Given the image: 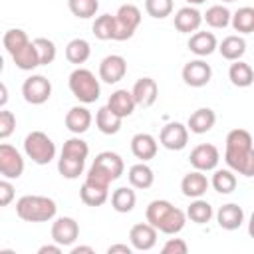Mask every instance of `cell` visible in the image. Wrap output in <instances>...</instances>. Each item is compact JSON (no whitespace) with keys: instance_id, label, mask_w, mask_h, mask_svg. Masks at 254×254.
Segmentation results:
<instances>
[{"instance_id":"obj_1","label":"cell","mask_w":254,"mask_h":254,"mask_svg":"<svg viewBox=\"0 0 254 254\" xmlns=\"http://www.w3.org/2000/svg\"><path fill=\"white\" fill-rule=\"evenodd\" d=\"M224 161L230 171L242 177H254V143L246 129H232L224 141Z\"/></svg>"},{"instance_id":"obj_2","label":"cell","mask_w":254,"mask_h":254,"mask_svg":"<svg viewBox=\"0 0 254 254\" xmlns=\"http://www.w3.org/2000/svg\"><path fill=\"white\" fill-rule=\"evenodd\" d=\"M145 218L151 226L157 228V232H163V234H179L183 228H185V222H187V214L177 208L173 202L165 200V198H157V200H151L147 204V210H145Z\"/></svg>"},{"instance_id":"obj_3","label":"cell","mask_w":254,"mask_h":254,"mask_svg":"<svg viewBox=\"0 0 254 254\" xmlns=\"http://www.w3.org/2000/svg\"><path fill=\"white\" fill-rule=\"evenodd\" d=\"M87 155H89V145L79 135L69 137L62 147V153L58 159V173L69 181L77 179L83 173Z\"/></svg>"},{"instance_id":"obj_4","label":"cell","mask_w":254,"mask_h":254,"mask_svg":"<svg viewBox=\"0 0 254 254\" xmlns=\"http://www.w3.org/2000/svg\"><path fill=\"white\" fill-rule=\"evenodd\" d=\"M58 204L50 196L42 194H24L16 200V214L26 222H50L56 218Z\"/></svg>"},{"instance_id":"obj_5","label":"cell","mask_w":254,"mask_h":254,"mask_svg":"<svg viewBox=\"0 0 254 254\" xmlns=\"http://www.w3.org/2000/svg\"><path fill=\"white\" fill-rule=\"evenodd\" d=\"M67 85H69V91L71 95L83 103V105H89V103H95L101 95V85H99V79L95 77V73L87 67H75L69 77H67Z\"/></svg>"},{"instance_id":"obj_6","label":"cell","mask_w":254,"mask_h":254,"mask_svg":"<svg viewBox=\"0 0 254 254\" xmlns=\"http://www.w3.org/2000/svg\"><path fill=\"white\" fill-rule=\"evenodd\" d=\"M24 153L36 165H48L56 159V143L44 131H32L24 139Z\"/></svg>"},{"instance_id":"obj_7","label":"cell","mask_w":254,"mask_h":254,"mask_svg":"<svg viewBox=\"0 0 254 254\" xmlns=\"http://www.w3.org/2000/svg\"><path fill=\"white\" fill-rule=\"evenodd\" d=\"M115 18V34L113 40L115 42H125L129 38H133L135 30L141 24V10L135 4H121L117 8V12L113 14Z\"/></svg>"},{"instance_id":"obj_8","label":"cell","mask_w":254,"mask_h":254,"mask_svg":"<svg viewBox=\"0 0 254 254\" xmlns=\"http://www.w3.org/2000/svg\"><path fill=\"white\" fill-rule=\"evenodd\" d=\"M22 95L32 105H42L52 95V81L42 73H32L22 83Z\"/></svg>"},{"instance_id":"obj_9","label":"cell","mask_w":254,"mask_h":254,"mask_svg":"<svg viewBox=\"0 0 254 254\" xmlns=\"http://www.w3.org/2000/svg\"><path fill=\"white\" fill-rule=\"evenodd\" d=\"M24 167L26 163L22 153L10 143H0V175L10 181L20 179L24 173Z\"/></svg>"},{"instance_id":"obj_10","label":"cell","mask_w":254,"mask_h":254,"mask_svg":"<svg viewBox=\"0 0 254 254\" xmlns=\"http://www.w3.org/2000/svg\"><path fill=\"white\" fill-rule=\"evenodd\" d=\"M159 143L169 151H183L189 143V129L181 121L167 123L159 133Z\"/></svg>"},{"instance_id":"obj_11","label":"cell","mask_w":254,"mask_h":254,"mask_svg":"<svg viewBox=\"0 0 254 254\" xmlns=\"http://www.w3.org/2000/svg\"><path fill=\"white\" fill-rule=\"evenodd\" d=\"M181 75H183V81L187 85H190V87H204L212 79V67L202 58H196V60H190V62L185 64Z\"/></svg>"},{"instance_id":"obj_12","label":"cell","mask_w":254,"mask_h":254,"mask_svg":"<svg viewBox=\"0 0 254 254\" xmlns=\"http://www.w3.org/2000/svg\"><path fill=\"white\" fill-rule=\"evenodd\" d=\"M79 238V224L71 216H58L52 222V240L62 248L71 246Z\"/></svg>"},{"instance_id":"obj_13","label":"cell","mask_w":254,"mask_h":254,"mask_svg":"<svg viewBox=\"0 0 254 254\" xmlns=\"http://www.w3.org/2000/svg\"><path fill=\"white\" fill-rule=\"evenodd\" d=\"M189 161H190V165H192L196 171L208 173V171H214V169L218 167L220 153H218V149H216L212 143H200V145H196V147L190 151Z\"/></svg>"},{"instance_id":"obj_14","label":"cell","mask_w":254,"mask_h":254,"mask_svg":"<svg viewBox=\"0 0 254 254\" xmlns=\"http://www.w3.org/2000/svg\"><path fill=\"white\" fill-rule=\"evenodd\" d=\"M127 73V60L119 54H109L99 62V79L105 83H117Z\"/></svg>"},{"instance_id":"obj_15","label":"cell","mask_w":254,"mask_h":254,"mask_svg":"<svg viewBox=\"0 0 254 254\" xmlns=\"http://www.w3.org/2000/svg\"><path fill=\"white\" fill-rule=\"evenodd\" d=\"M129 242L133 250L147 252L157 244V228L151 226L149 222H137L129 230Z\"/></svg>"},{"instance_id":"obj_16","label":"cell","mask_w":254,"mask_h":254,"mask_svg":"<svg viewBox=\"0 0 254 254\" xmlns=\"http://www.w3.org/2000/svg\"><path fill=\"white\" fill-rule=\"evenodd\" d=\"M91 165L95 169H99L103 175H107L111 181H117L125 171V163H123L121 155H117L113 151H101L99 155H95Z\"/></svg>"},{"instance_id":"obj_17","label":"cell","mask_w":254,"mask_h":254,"mask_svg":"<svg viewBox=\"0 0 254 254\" xmlns=\"http://www.w3.org/2000/svg\"><path fill=\"white\" fill-rule=\"evenodd\" d=\"M131 95L135 99V105L151 107L159 97V85L153 77H139L131 89Z\"/></svg>"},{"instance_id":"obj_18","label":"cell","mask_w":254,"mask_h":254,"mask_svg":"<svg viewBox=\"0 0 254 254\" xmlns=\"http://www.w3.org/2000/svg\"><path fill=\"white\" fill-rule=\"evenodd\" d=\"M202 24V14L196 6H183L175 12V28L183 34H192L200 28Z\"/></svg>"},{"instance_id":"obj_19","label":"cell","mask_w":254,"mask_h":254,"mask_svg":"<svg viewBox=\"0 0 254 254\" xmlns=\"http://www.w3.org/2000/svg\"><path fill=\"white\" fill-rule=\"evenodd\" d=\"M65 127L73 133V135H83L89 127H91V121H93V115L91 111L85 107V105H73L69 107V111L65 113Z\"/></svg>"},{"instance_id":"obj_20","label":"cell","mask_w":254,"mask_h":254,"mask_svg":"<svg viewBox=\"0 0 254 254\" xmlns=\"http://www.w3.org/2000/svg\"><path fill=\"white\" fill-rule=\"evenodd\" d=\"M208 187H210V183H208L206 175L202 171H196V169L187 173L181 181V190L187 198H200L208 190Z\"/></svg>"},{"instance_id":"obj_21","label":"cell","mask_w":254,"mask_h":254,"mask_svg":"<svg viewBox=\"0 0 254 254\" xmlns=\"http://www.w3.org/2000/svg\"><path fill=\"white\" fill-rule=\"evenodd\" d=\"M157 149H159V143L151 133H137L131 137V153L143 163L155 159Z\"/></svg>"},{"instance_id":"obj_22","label":"cell","mask_w":254,"mask_h":254,"mask_svg":"<svg viewBox=\"0 0 254 254\" xmlns=\"http://www.w3.org/2000/svg\"><path fill=\"white\" fill-rule=\"evenodd\" d=\"M216 222L222 230H236L244 222V210L236 202H226L216 210Z\"/></svg>"},{"instance_id":"obj_23","label":"cell","mask_w":254,"mask_h":254,"mask_svg":"<svg viewBox=\"0 0 254 254\" xmlns=\"http://www.w3.org/2000/svg\"><path fill=\"white\" fill-rule=\"evenodd\" d=\"M214 123H216V113L210 107H198L196 111L190 113L187 121V129L194 135H204L214 127Z\"/></svg>"},{"instance_id":"obj_24","label":"cell","mask_w":254,"mask_h":254,"mask_svg":"<svg viewBox=\"0 0 254 254\" xmlns=\"http://www.w3.org/2000/svg\"><path fill=\"white\" fill-rule=\"evenodd\" d=\"M187 46H189V50H190L194 56L206 58V56H210V54L216 50L218 40H216V36H214L212 32H198V30H196V32L190 34Z\"/></svg>"},{"instance_id":"obj_25","label":"cell","mask_w":254,"mask_h":254,"mask_svg":"<svg viewBox=\"0 0 254 254\" xmlns=\"http://www.w3.org/2000/svg\"><path fill=\"white\" fill-rule=\"evenodd\" d=\"M107 107L115 115H119L121 119H125L129 115H133V111H135L137 105H135V99H133L131 91H127V89H115L109 95V99H107Z\"/></svg>"},{"instance_id":"obj_26","label":"cell","mask_w":254,"mask_h":254,"mask_svg":"<svg viewBox=\"0 0 254 254\" xmlns=\"http://www.w3.org/2000/svg\"><path fill=\"white\" fill-rule=\"evenodd\" d=\"M127 181H129V187L133 189H139V190H145V189H151L153 183H155V173L153 169L147 165V163H135L133 167H129L127 171Z\"/></svg>"},{"instance_id":"obj_27","label":"cell","mask_w":254,"mask_h":254,"mask_svg":"<svg viewBox=\"0 0 254 254\" xmlns=\"http://www.w3.org/2000/svg\"><path fill=\"white\" fill-rule=\"evenodd\" d=\"M216 50L220 52V56L228 62L234 60H242V56L246 54V40L240 34H230L226 38H222V42L216 46Z\"/></svg>"},{"instance_id":"obj_28","label":"cell","mask_w":254,"mask_h":254,"mask_svg":"<svg viewBox=\"0 0 254 254\" xmlns=\"http://www.w3.org/2000/svg\"><path fill=\"white\" fill-rule=\"evenodd\" d=\"M228 79L236 87H250L254 81V71H252L250 64H246L242 60H234L228 67Z\"/></svg>"},{"instance_id":"obj_29","label":"cell","mask_w":254,"mask_h":254,"mask_svg":"<svg viewBox=\"0 0 254 254\" xmlns=\"http://www.w3.org/2000/svg\"><path fill=\"white\" fill-rule=\"evenodd\" d=\"M89 56H91V46H89L87 40L73 38V40L67 42V46H65V60L69 64L81 65V64H85L89 60Z\"/></svg>"},{"instance_id":"obj_30","label":"cell","mask_w":254,"mask_h":254,"mask_svg":"<svg viewBox=\"0 0 254 254\" xmlns=\"http://www.w3.org/2000/svg\"><path fill=\"white\" fill-rule=\"evenodd\" d=\"M121 117L115 115L107 105L99 107L97 113H95V127L103 133V135H115L119 129H121Z\"/></svg>"},{"instance_id":"obj_31","label":"cell","mask_w":254,"mask_h":254,"mask_svg":"<svg viewBox=\"0 0 254 254\" xmlns=\"http://www.w3.org/2000/svg\"><path fill=\"white\" fill-rule=\"evenodd\" d=\"M135 202H137V194L133 190V187H119L111 192V206L115 212H131L135 208Z\"/></svg>"},{"instance_id":"obj_32","label":"cell","mask_w":254,"mask_h":254,"mask_svg":"<svg viewBox=\"0 0 254 254\" xmlns=\"http://www.w3.org/2000/svg\"><path fill=\"white\" fill-rule=\"evenodd\" d=\"M208 183H210V187H212L216 192H220V194H230V192L236 189L238 179H236L234 171H230V169H214L212 179H210Z\"/></svg>"},{"instance_id":"obj_33","label":"cell","mask_w":254,"mask_h":254,"mask_svg":"<svg viewBox=\"0 0 254 254\" xmlns=\"http://www.w3.org/2000/svg\"><path fill=\"white\" fill-rule=\"evenodd\" d=\"M185 214H187V218H189L190 222H194V224H206V222H210V218L214 216V210H212L210 202L200 196V198H192V202L189 204V208H187Z\"/></svg>"},{"instance_id":"obj_34","label":"cell","mask_w":254,"mask_h":254,"mask_svg":"<svg viewBox=\"0 0 254 254\" xmlns=\"http://www.w3.org/2000/svg\"><path fill=\"white\" fill-rule=\"evenodd\" d=\"M230 26H232L234 32H238L240 36L254 32V8H252V6H242V8H238L234 14H230Z\"/></svg>"},{"instance_id":"obj_35","label":"cell","mask_w":254,"mask_h":254,"mask_svg":"<svg viewBox=\"0 0 254 254\" xmlns=\"http://www.w3.org/2000/svg\"><path fill=\"white\" fill-rule=\"evenodd\" d=\"M202 22H206L214 30H222V28L230 26V10L222 4H212L202 14Z\"/></svg>"},{"instance_id":"obj_36","label":"cell","mask_w":254,"mask_h":254,"mask_svg":"<svg viewBox=\"0 0 254 254\" xmlns=\"http://www.w3.org/2000/svg\"><path fill=\"white\" fill-rule=\"evenodd\" d=\"M12 60H14L16 67L22 69V71H32V69H36V67L40 65L38 54H36V48H34L32 40H30L22 50H18L16 54H12Z\"/></svg>"},{"instance_id":"obj_37","label":"cell","mask_w":254,"mask_h":254,"mask_svg":"<svg viewBox=\"0 0 254 254\" xmlns=\"http://www.w3.org/2000/svg\"><path fill=\"white\" fill-rule=\"evenodd\" d=\"M79 198H81V202L87 204V206H101V204L107 202L109 190L97 189V187H93V185L83 183V185L79 187Z\"/></svg>"},{"instance_id":"obj_38","label":"cell","mask_w":254,"mask_h":254,"mask_svg":"<svg viewBox=\"0 0 254 254\" xmlns=\"http://www.w3.org/2000/svg\"><path fill=\"white\" fill-rule=\"evenodd\" d=\"M91 32L97 40H113V34H115V18L113 14H101L95 18L93 26H91Z\"/></svg>"},{"instance_id":"obj_39","label":"cell","mask_w":254,"mask_h":254,"mask_svg":"<svg viewBox=\"0 0 254 254\" xmlns=\"http://www.w3.org/2000/svg\"><path fill=\"white\" fill-rule=\"evenodd\" d=\"M28 42H30V38L22 28H10V30H6L4 38H2V44H4V48L10 56L16 54L18 50H22Z\"/></svg>"},{"instance_id":"obj_40","label":"cell","mask_w":254,"mask_h":254,"mask_svg":"<svg viewBox=\"0 0 254 254\" xmlns=\"http://www.w3.org/2000/svg\"><path fill=\"white\" fill-rule=\"evenodd\" d=\"M32 44H34V48H36L40 65H50V64L56 60L58 48H56V44H54L50 38H36V40H32Z\"/></svg>"},{"instance_id":"obj_41","label":"cell","mask_w":254,"mask_h":254,"mask_svg":"<svg viewBox=\"0 0 254 254\" xmlns=\"http://www.w3.org/2000/svg\"><path fill=\"white\" fill-rule=\"evenodd\" d=\"M67 8L75 18L87 20L99 10V0H67Z\"/></svg>"},{"instance_id":"obj_42","label":"cell","mask_w":254,"mask_h":254,"mask_svg":"<svg viewBox=\"0 0 254 254\" xmlns=\"http://www.w3.org/2000/svg\"><path fill=\"white\" fill-rule=\"evenodd\" d=\"M173 8H175L173 0H145V12L155 20H163L171 16Z\"/></svg>"},{"instance_id":"obj_43","label":"cell","mask_w":254,"mask_h":254,"mask_svg":"<svg viewBox=\"0 0 254 254\" xmlns=\"http://www.w3.org/2000/svg\"><path fill=\"white\" fill-rule=\"evenodd\" d=\"M16 129V115L8 109H0V139H8Z\"/></svg>"},{"instance_id":"obj_44","label":"cell","mask_w":254,"mask_h":254,"mask_svg":"<svg viewBox=\"0 0 254 254\" xmlns=\"http://www.w3.org/2000/svg\"><path fill=\"white\" fill-rule=\"evenodd\" d=\"M16 189L10 179H0V206H8L14 202Z\"/></svg>"},{"instance_id":"obj_45","label":"cell","mask_w":254,"mask_h":254,"mask_svg":"<svg viewBox=\"0 0 254 254\" xmlns=\"http://www.w3.org/2000/svg\"><path fill=\"white\" fill-rule=\"evenodd\" d=\"M163 254H187L189 252V244L183 240V238H169L163 248H161Z\"/></svg>"},{"instance_id":"obj_46","label":"cell","mask_w":254,"mask_h":254,"mask_svg":"<svg viewBox=\"0 0 254 254\" xmlns=\"http://www.w3.org/2000/svg\"><path fill=\"white\" fill-rule=\"evenodd\" d=\"M131 252H133L131 244H111L107 248V254H131Z\"/></svg>"},{"instance_id":"obj_47","label":"cell","mask_w":254,"mask_h":254,"mask_svg":"<svg viewBox=\"0 0 254 254\" xmlns=\"http://www.w3.org/2000/svg\"><path fill=\"white\" fill-rule=\"evenodd\" d=\"M62 250H64V248H62L60 244H44V246L38 248V254H48V252H50V254H60Z\"/></svg>"},{"instance_id":"obj_48","label":"cell","mask_w":254,"mask_h":254,"mask_svg":"<svg viewBox=\"0 0 254 254\" xmlns=\"http://www.w3.org/2000/svg\"><path fill=\"white\" fill-rule=\"evenodd\" d=\"M6 103H8V87H6V83L0 81V109H2Z\"/></svg>"},{"instance_id":"obj_49","label":"cell","mask_w":254,"mask_h":254,"mask_svg":"<svg viewBox=\"0 0 254 254\" xmlns=\"http://www.w3.org/2000/svg\"><path fill=\"white\" fill-rule=\"evenodd\" d=\"M71 254H95V250L91 246H73Z\"/></svg>"},{"instance_id":"obj_50","label":"cell","mask_w":254,"mask_h":254,"mask_svg":"<svg viewBox=\"0 0 254 254\" xmlns=\"http://www.w3.org/2000/svg\"><path fill=\"white\" fill-rule=\"evenodd\" d=\"M189 6H200V4H204L206 0H185Z\"/></svg>"},{"instance_id":"obj_51","label":"cell","mask_w":254,"mask_h":254,"mask_svg":"<svg viewBox=\"0 0 254 254\" xmlns=\"http://www.w3.org/2000/svg\"><path fill=\"white\" fill-rule=\"evenodd\" d=\"M4 71V58H2V54H0V73Z\"/></svg>"},{"instance_id":"obj_52","label":"cell","mask_w":254,"mask_h":254,"mask_svg":"<svg viewBox=\"0 0 254 254\" xmlns=\"http://www.w3.org/2000/svg\"><path fill=\"white\" fill-rule=\"evenodd\" d=\"M222 2H226V4H228V2H236V0H222Z\"/></svg>"}]
</instances>
